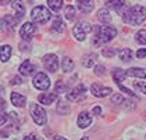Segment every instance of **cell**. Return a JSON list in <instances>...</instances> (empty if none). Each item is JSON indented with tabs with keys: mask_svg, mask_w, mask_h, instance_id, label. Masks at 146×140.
Listing matches in <instances>:
<instances>
[{
	"mask_svg": "<svg viewBox=\"0 0 146 140\" xmlns=\"http://www.w3.org/2000/svg\"><path fill=\"white\" fill-rule=\"evenodd\" d=\"M123 20L131 25H141L146 20V9L143 6H132L123 14Z\"/></svg>",
	"mask_w": 146,
	"mask_h": 140,
	"instance_id": "1",
	"label": "cell"
},
{
	"mask_svg": "<svg viewBox=\"0 0 146 140\" xmlns=\"http://www.w3.org/2000/svg\"><path fill=\"white\" fill-rule=\"evenodd\" d=\"M117 36V29L113 26H99L96 29V35L93 38V43L100 46L102 43H107Z\"/></svg>",
	"mask_w": 146,
	"mask_h": 140,
	"instance_id": "2",
	"label": "cell"
},
{
	"mask_svg": "<svg viewBox=\"0 0 146 140\" xmlns=\"http://www.w3.org/2000/svg\"><path fill=\"white\" fill-rule=\"evenodd\" d=\"M31 17H32V20H34L35 22H38V24H46V22L50 20L52 14H50V11L47 10L45 6H38V7H35L34 10H32Z\"/></svg>",
	"mask_w": 146,
	"mask_h": 140,
	"instance_id": "3",
	"label": "cell"
},
{
	"mask_svg": "<svg viewBox=\"0 0 146 140\" xmlns=\"http://www.w3.org/2000/svg\"><path fill=\"white\" fill-rule=\"evenodd\" d=\"M90 31H92L90 24H88V22H85V21H81V22H78V24L74 26L72 33H74V36H75V39H77V40L82 42V40H85L86 33L90 32Z\"/></svg>",
	"mask_w": 146,
	"mask_h": 140,
	"instance_id": "4",
	"label": "cell"
},
{
	"mask_svg": "<svg viewBox=\"0 0 146 140\" xmlns=\"http://www.w3.org/2000/svg\"><path fill=\"white\" fill-rule=\"evenodd\" d=\"M29 110H31V115H32V119L35 121V123H38V125H45L46 121H47L45 110L40 107V106H38V104H32Z\"/></svg>",
	"mask_w": 146,
	"mask_h": 140,
	"instance_id": "5",
	"label": "cell"
},
{
	"mask_svg": "<svg viewBox=\"0 0 146 140\" xmlns=\"http://www.w3.org/2000/svg\"><path fill=\"white\" fill-rule=\"evenodd\" d=\"M85 93H86V89L82 83H79L77 87H74L70 93H67V98L72 103H79L81 100L85 98Z\"/></svg>",
	"mask_w": 146,
	"mask_h": 140,
	"instance_id": "6",
	"label": "cell"
},
{
	"mask_svg": "<svg viewBox=\"0 0 146 140\" xmlns=\"http://www.w3.org/2000/svg\"><path fill=\"white\" fill-rule=\"evenodd\" d=\"M32 83H34V86L36 87V89L46 90V89H49V86H50V79H49V76L46 75L45 72H38V74L35 75Z\"/></svg>",
	"mask_w": 146,
	"mask_h": 140,
	"instance_id": "7",
	"label": "cell"
},
{
	"mask_svg": "<svg viewBox=\"0 0 146 140\" xmlns=\"http://www.w3.org/2000/svg\"><path fill=\"white\" fill-rule=\"evenodd\" d=\"M43 64L49 72H56L58 68V58L56 54H46L43 58Z\"/></svg>",
	"mask_w": 146,
	"mask_h": 140,
	"instance_id": "8",
	"label": "cell"
},
{
	"mask_svg": "<svg viewBox=\"0 0 146 140\" xmlns=\"http://www.w3.org/2000/svg\"><path fill=\"white\" fill-rule=\"evenodd\" d=\"M35 32H36V28H35V25L32 22H25L20 29V35H21V38L24 40H31Z\"/></svg>",
	"mask_w": 146,
	"mask_h": 140,
	"instance_id": "9",
	"label": "cell"
},
{
	"mask_svg": "<svg viewBox=\"0 0 146 140\" xmlns=\"http://www.w3.org/2000/svg\"><path fill=\"white\" fill-rule=\"evenodd\" d=\"M90 92L93 93V96H96V97H106V96H109L110 93H113V89L111 87L102 86L100 83H93L90 86Z\"/></svg>",
	"mask_w": 146,
	"mask_h": 140,
	"instance_id": "10",
	"label": "cell"
},
{
	"mask_svg": "<svg viewBox=\"0 0 146 140\" xmlns=\"http://www.w3.org/2000/svg\"><path fill=\"white\" fill-rule=\"evenodd\" d=\"M35 71H36V65H35L32 61H29V60H25L23 64L20 65V72H21V75H24V76L34 75Z\"/></svg>",
	"mask_w": 146,
	"mask_h": 140,
	"instance_id": "11",
	"label": "cell"
},
{
	"mask_svg": "<svg viewBox=\"0 0 146 140\" xmlns=\"http://www.w3.org/2000/svg\"><path fill=\"white\" fill-rule=\"evenodd\" d=\"M77 122H78V126L79 128H82V129H85V128L90 126V123H92L90 114H88V112H81V114L78 115Z\"/></svg>",
	"mask_w": 146,
	"mask_h": 140,
	"instance_id": "12",
	"label": "cell"
},
{
	"mask_svg": "<svg viewBox=\"0 0 146 140\" xmlns=\"http://www.w3.org/2000/svg\"><path fill=\"white\" fill-rule=\"evenodd\" d=\"M125 75L132 78H146V68H129L125 71Z\"/></svg>",
	"mask_w": 146,
	"mask_h": 140,
	"instance_id": "13",
	"label": "cell"
},
{
	"mask_svg": "<svg viewBox=\"0 0 146 140\" xmlns=\"http://www.w3.org/2000/svg\"><path fill=\"white\" fill-rule=\"evenodd\" d=\"M10 97H11V103L15 106V107H24L25 103H27V98H25L23 94L17 93V92H13Z\"/></svg>",
	"mask_w": 146,
	"mask_h": 140,
	"instance_id": "14",
	"label": "cell"
},
{
	"mask_svg": "<svg viewBox=\"0 0 146 140\" xmlns=\"http://www.w3.org/2000/svg\"><path fill=\"white\" fill-rule=\"evenodd\" d=\"M38 100H39L42 104L49 106V104H52L54 100H57V93H43V94H40V96L38 97Z\"/></svg>",
	"mask_w": 146,
	"mask_h": 140,
	"instance_id": "15",
	"label": "cell"
},
{
	"mask_svg": "<svg viewBox=\"0 0 146 140\" xmlns=\"http://www.w3.org/2000/svg\"><path fill=\"white\" fill-rule=\"evenodd\" d=\"M77 7H78L79 11L82 13H90L93 10V1H89V0H81L77 3Z\"/></svg>",
	"mask_w": 146,
	"mask_h": 140,
	"instance_id": "16",
	"label": "cell"
},
{
	"mask_svg": "<svg viewBox=\"0 0 146 140\" xmlns=\"http://www.w3.org/2000/svg\"><path fill=\"white\" fill-rule=\"evenodd\" d=\"M18 20H20V18H15V17H13V15H4V17H3V24H4L9 29H14V26L17 25Z\"/></svg>",
	"mask_w": 146,
	"mask_h": 140,
	"instance_id": "17",
	"label": "cell"
},
{
	"mask_svg": "<svg viewBox=\"0 0 146 140\" xmlns=\"http://www.w3.org/2000/svg\"><path fill=\"white\" fill-rule=\"evenodd\" d=\"M96 58H98V55L95 53L86 54V55H84V58H82V64H84V67H86V68H90L92 65L95 64Z\"/></svg>",
	"mask_w": 146,
	"mask_h": 140,
	"instance_id": "18",
	"label": "cell"
},
{
	"mask_svg": "<svg viewBox=\"0 0 146 140\" xmlns=\"http://www.w3.org/2000/svg\"><path fill=\"white\" fill-rule=\"evenodd\" d=\"M118 55H120L121 61L128 63V61H131V60H132V57H134V52H132L131 49H123V50L118 53Z\"/></svg>",
	"mask_w": 146,
	"mask_h": 140,
	"instance_id": "19",
	"label": "cell"
},
{
	"mask_svg": "<svg viewBox=\"0 0 146 140\" xmlns=\"http://www.w3.org/2000/svg\"><path fill=\"white\" fill-rule=\"evenodd\" d=\"M111 75H113V79L117 82V85L120 86L121 85V82H123V79H124V75H125V72H124L121 68H114L113 69V72H111Z\"/></svg>",
	"mask_w": 146,
	"mask_h": 140,
	"instance_id": "20",
	"label": "cell"
},
{
	"mask_svg": "<svg viewBox=\"0 0 146 140\" xmlns=\"http://www.w3.org/2000/svg\"><path fill=\"white\" fill-rule=\"evenodd\" d=\"M61 68H63L64 72H71L74 69V61L70 57H64L63 61H61Z\"/></svg>",
	"mask_w": 146,
	"mask_h": 140,
	"instance_id": "21",
	"label": "cell"
},
{
	"mask_svg": "<svg viewBox=\"0 0 146 140\" xmlns=\"http://www.w3.org/2000/svg\"><path fill=\"white\" fill-rule=\"evenodd\" d=\"M98 18H99L102 22H107V24H109V22H111V20H113L110 11L106 10V9H103V10H100L99 13H98Z\"/></svg>",
	"mask_w": 146,
	"mask_h": 140,
	"instance_id": "22",
	"label": "cell"
},
{
	"mask_svg": "<svg viewBox=\"0 0 146 140\" xmlns=\"http://www.w3.org/2000/svg\"><path fill=\"white\" fill-rule=\"evenodd\" d=\"M70 112V107H68V104L66 101H63V100H60L58 101V104H57V114H60V115H66Z\"/></svg>",
	"mask_w": 146,
	"mask_h": 140,
	"instance_id": "23",
	"label": "cell"
},
{
	"mask_svg": "<svg viewBox=\"0 0 146 140\" xmlns=\"http://www.w3.org/2000/svg\"><path fill=\"white\" fill-rule=\"evenodd\" d=\"M10 55H11V47H10L9 44L1 46V61H3V63L9 61Z\"/></svg>",
	"mask_w": 146,
	"mask_h": 140,
	"instance_id": "24",
	"label": "cell"
},
{
	"mask_svg": "<svg viewBox=\"0 0 146 140\" xmlns=\"http://www.w3.org/2000/svg\"><path fill=\"white\" fill-rule=\"evenodd\" d=\"M106 6H109V7H114L115 10L121 11L124 9L125 10V1L123 0H115V1H106Z\"/></svg>",
	"mask_w": 146,
	"mask_h": 140,
	"instance_id": "25",
	"label": "cell"
},
{
	"mask_svg": "<svg viewBox=\"0 0 146 140\" xmlns=\"http://www.w3.org/2000/svg\"><path fill=\"white\" fill-rule=\"evenodd\" d=\"M47 4H49V7L52 9L53 11H60L61 10V7H63V1L61 0H47Z\"/></svg>",
	"mask_w": 146,
	"mask_h": 140,
	"instance_id": "26",
	"label": "cell"
},
{
	"mask_svg": "<svg viewBox=\"0 0 146 140\" xmlns=\"http://www.w3.org/2000/svg\"><path fill=\"white\" fill-rule=\"evenodd\" d=\"M53 31H54V32H58V33L64 31V24H63L60 17H57L56 20L53 21Z\"/></svg>",
	"mask_w": 146,
	"mask_h": 140,
	"instance_id": "27",
	"label": "cell"
},
{
	"mask_svg": "<svg viewBox=\"0 0 146 140\" xmlns=\"http://www.w3.org/2000/svg\"><path fill=\"white\" fill-rule=\"evenodd\" d=\"M135 38L141 44H146V29H141L139 32L136 33Z\"/></svg>",
	"mask_w": 146,
	"mask_h": 140,
	"instance_id": "28",
	"label": "cell"
},
{
	"mask_svg": "<svg viewBox=\"0 0 146 140\" xmlns=\"http://www.w3.org/2000/svg\"><path fill=\"white\" fill-rule=\"evenodd\" d=\"M13 9L14 10H17V15H18V18L24 15V13H25V9H24V6L21 3H18V1H15V3H13Z\"/></svg>",
	"mask_w": 146,
	"mask_h": 140,
	"instance_id": "29",
	"label": "cell"
},
{
	"mask_svg": "<svg viewBox=\"0 0 146 140\" xmlns=\"http://www.w3.org/2000/svg\"><path fill=\"white\" fill-rule=\"evenodd\" d=\"M66 18H67L68 21H72L75 18V10H74L72 6H68L67 9H66Z\"/></svg>",
	"mask_w": 146,
	"mask_h": 140,
	"instance_id": "30",
	"label": "cell"
},
{
	"mask_svg": "<svg viewBox=\"0 0 146 140\" xmlns=\"http://www.w3.org/2000/svg\"><path fill=\"white\" fill-rule=\"evenodd\" d=\"M134 87L141 93L146 94V82H134Z\"/></svg>",
	"mask_w": 146,
	"mask_h": 140,
	"instance_id": "31",
	"label": "cell"
},
{
	"mask_svg": "<svg viewBox=\"0 0 146 140\" xmlns=\"http://www.w3.org/2000/svg\"><path fill=\"white\" fill-rule=\"evenodd\" d=\"M95 74L98 76H103L106 74V67L104 65H96L95 67Z\"/></svg>",
	"mask_w": 146,
	"mask_h": 140,
	"instance_id": "32",
	"label": "cell"
},
{
	"mask_svg": "<svg viewBox=\"0 0 146 140\" xmlns=\"http://www.w3.org/2000/svg\"><path fill=\"white\" fill-rule=\"evenodd\" d=\"M102 54H103L104 57H113V55L115 54V50L111 49V47H107V49H103V50H102Z\"/></svg>",
	"mask_w": 146,
	"mask_h": 140,
	"instance_id": "33",
	"label": "cell"
},
{
	"mask_svg": "<svg viewBox=\"0 0 146 140\" xmlns=\"http://www.w3.org/2000/svg\"><path fill=\"white\" fill-rule=\"evenodd\" d=\"M111 103L113 104H124V97L121 94H115L111 97Z\"/></svg>",
	"mask_w": 146,
	"mask_h": 140,
	"instance_id": "34",
	"label": "cell"
},
{
	"mask_svg": "<svg viewBox=\"0 0 146 140\" xmlns=\"http://www.w3.org/2000/svg\"><path fill=\"white\" fill-rule=\"evenodd\" d=\"M66 85L63 83V82H57L56 83V92L57 93H64L66 92Z\"/></svg>",
	"mask_w": 146,
	"mask_h": 140,
	"instance_id": "35",
	"label": "cell"
},
{
	"mask_svg": "<svg viewBox=\"0 0 146 140\" xmlns=\"http://www.w3.org/2000/svg\"><path fill=\"white\" fill-rule=\"evenodd\" d=\"M136 57H138V58H143V57H146V49H139V50L136 52Z\"/></svg>",
	"mask_w": 146,
	"mask_h": 140,
	"instance_id": "36",
	"label": "cell"
},
{
	"mask_svg": "<svg viewBox=\"0 0 146 140\" xmlns=\"http://www.w3.org/2000/svg\"><path fill=\"white\" fill-rule=\"evenodd\" d=\"M120 89H121V92H125V93H127V94H129V96H134L135 94V93H132L129 89H127V87L123 86V85H120Z\"/></svg>",
	"mask_w": 146,
	"mask_h": 140,
	"instance_id": "37",
	"label": "cell"
},
{
	"mask_svg": "<svg viewBox=\"0 0 146 140\" xmlns=\"http://www.w3.org/2000/svg\"><path fill=\"white\" fill-rule=\"evenodd\" d=\"M11 83L13 85H20V83H21V78H20V76H14L11 79Z\"/></svg>",
	"mask_w": 146,
	"mask_h": 140,
	"instance_id": "38",
	"label": "cell"
},
{
	"mask_svg": "<svg viewBox=\"0 0 146 140\" xmlns=\"http://www.w3.org/2000/svg\"><path fill=\"white\" fill-rule=\"evenodd\" d=\"M24 140H38V137L35 136L34 133H31V135H28V136H25V137H24Z\"/></svg>",
	"mask_w": 146,
	"mask_h": 140,
	"instance_id": "39",
	"label": "cell"
},
{
	"mask_svg": "<svg viewBox=\"0 0 146 140\" xmlns=\"http://www.w3.org/2000/svg\"><path fill=\"white\" fill-rule=\"evenodd\" d=\"M95 115H100V112H102V108L100 107H95L93 108V111H92Z\"/></svg>",
	"mask_w": 146,
	"mask_h": 140,
	"instance_id": "40",
	"label": "cell"
},
{
	"mask_svg": "<svg viewBox=\"0 0 146 140\" xmlns=\"http://www.w3.org/2000/svg\"><path fill=\"white\" fill-rule=\"evenodd\" d=\"M54 140H67V139H66V137H63V136H56Z\"/></svg>",
	"mask_w": 146,
	"mask_h": 140,
	"instance_id": "41",
	"label": "cell"
}]
</instances>
